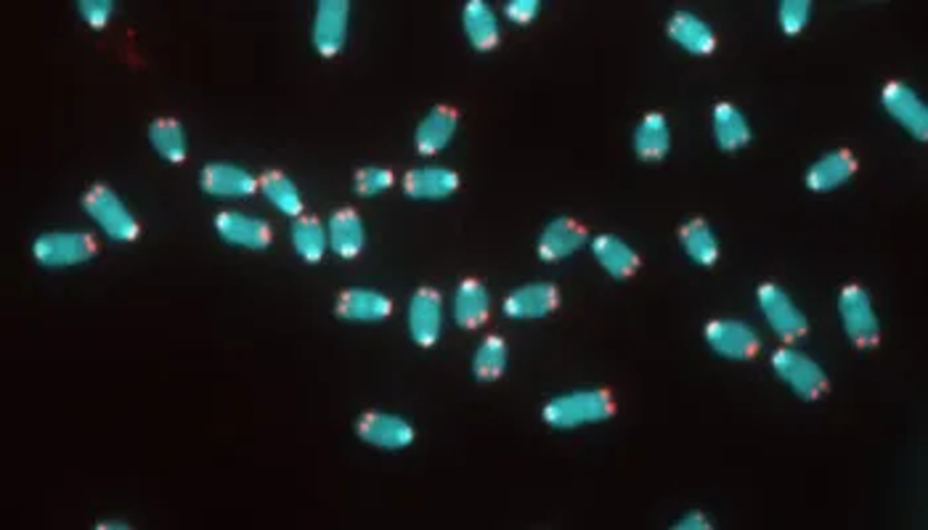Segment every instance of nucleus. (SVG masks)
Returning <instances> with one entry per match:
<instances>
[{"label": "nucleus", "mask_w": 928, "mask_h": 530, "mask_svg": "<svg viewBox=\"0 0 928 530\" xmlns=\"http://www.w3.org/2000/svg\"><path fill=\"white\" fill-rule=\"evenodd\" d=\"M557 305H560V294L555 285H525L504 300V316L528 322V318L547 316Z\"/></svg>", "instance_id": "13"}, {"label": "nucleus", "mask_w": 928, "mask_h": 530, "mask_svg": "<svg viewBox=\"0 0 928 530\" xmlns=\"http://www.w3.org/2000/svg\"><path fill=\"white\" fill-rule=\"evenodd\" d=\"M83 207L93 218V224L115 242H133L139 237V220L109 186L88 189V194L83 196Z\"/></svg>", "instance_id": "2"}, {"label": "nucleus", "mask_w": 928, "mask_h": 530, "mask_svg": "<svg viewBox=\"0 0 928 530\" xmlns=\"http://www.w3.org/2000/svg\"><path fill=\"white\" fill-rule=\"evenodd\" d=\"M759 305L764 313L766 324L772 326L777 337H783L785 342H796L807 335V318L798 311L794 300L788 298V292L775 285H761L759 287Z\"/></svg>", "instance_id": "6"}, {"label": "nucleus", "mask_w": 928, "mask_h": 530, "mask_svg": "<svg viewBox=\"0 0 928 530\" xmlns=\"http://www.w3.org/2000/svg\"><path fill=\"white\" fill-rule=\"evenodd\" d=\"M772 369L783 382L794 387V393L804 400H817L828 390V377L822 366L809 356L798 353L794 348L777 350L772 359Z\"/></svg>", "instance_id": "5"}, {"label": "nucleus", "mask_w": 928, "mask_h": 530, "mask_svg": "<svg viewBox=\"0 0 928 530\" xmlns=\"http://www.w3.org/2000/svg\"><path fill=\"white\" fill-rule=\"evenodd\" d=\"M356 433L361 441L377 448H385V451H398V448H406L414 441V430L406 419L380 414V411H369V414L358 419Z\"/></svg>", "instance_id": "11"}, {"label": "nucleus", "mask_w": 928, "mask_h": 530, "mask_svg": "<svg viewBox=\"0 0 928 530\" xmlns=\"http://www.w3.org/2000/svg\"><path fill=\"white\" fill-rule=\"evenodd\" d=\"M393 305L385 294L371 292V289H348L343 298L337 300V313L348 322H380L388 318Z\"/></svg>", "instance_id": "23"}, {"label": "nucleus", "mask_w": 928, "mask_h": 530, "mask_svg": "<svg viewBox=\"0 0 928 530\" xmlns=\"http://www.w3.org/2000/svg\"><path fill=\"white\" fill-rule=\"evenodd\" d=\"M677 528L679 530H705L711 526H709V520H705V517L701 515V511H690V515H685L682 520L677 522Z\"/></svg>", "instance_id": "36"}, {"label": "nucleus", "mask_w": 928, "mask_h": 530, "mask_svg": "<svg viewBox=\"0 0 928 530\" xmlns=\"http://www.w3.org/2000/svg\"><path fill=\"white\" fill-rule=\"evenodd\" d=\"M538 9H542L538 0H510L504 11H507V20H512L515 24H528L536 20Z\"/></svg>", "instance_id": "35"}, {"label": "nucleus", "mask_w": 928, "mask_h": 530, "mask_svg": "<svg viewBox=\"0 0 928 530\" xmlns=\"http://www.w3.org/2000/svg\"><path fill=\"white\" fill-rule=\"evenodd\" d=\"M668 38L677 46H682L687 53H695V57H709L716 48V35L703 20L692 14H677L668 22Z\"/></svg>", "instance_id": "19"}, {"label": "nucleus", "mask_w": 928, "mask_h": 530, "mask_svg": "<svg viewBox=\"0 0 928 530\" xmlns=\"http://www.w3.org/2000/svg\"><path fill=\"white\" fill-rule=\"evenodd\" d=\"M148 141H152L154 149L167 162H183L186 152H189L181 122L176 120H154L152 128H148Z\"/></svg>", "instance_id": "30"}, {"label": "nucleus", "mask_w": 928, "mask_h": 530, "mask_svg": "<svg viewBox=\"0 0 928 530\" xmlns=\"http://www.w3.org/2000/svg\"><path fill=\"white\" fill-rule=\"evenodd\" d=\"M705 340H709L711 350L722 359L733 361H746L753 359L759 353V337L757 332L742 322H711L705 326Z\"/></svg>", "instance_id": "8"}, {"label": "nucleus", "mask_w": 928, "mask_h": 530, "mask_svg": "<svg viewBox=\"0 0 928 530\" xmlns=\"http://www.w3.org/2000/svg\"><path fill=\"white\" fill-rule=\"evenodd\" d=\"M215 231L221 233L223 242L234 246H245V250H265L271 244V226L263 218H252V215L237 213V209H226L215 218Z\"/></svg>", "instance_id": "12"}, {"label": "nucleus", "mask_w": 928, "mask_h": 530, "mask_svg": "<svg viewBox=\"0 0 928 530\" xmlns=\"http://www.w3.org/2000/svg\"><path fill=\"white\" fill-rule=\"evenodd\" d=\"M616 414V403L605 390H579L560 396L544 406V422L555 430H573L581 424H597Z\"/></svg>", "instance_id": "1"}, {"label": "nucleus", "mask_w": 928, "mask_h": 530, "mask_svg": "<svg viewBox=\"0 0 928 530\" xmlns=\"http://www.w3.org/2000/svg\"><path fill=\"white\" fill-rule=\"evenodd\" d=\"M35 261L46 268H64L91 261L96 255V239L83 231H53L37 237L33 246Z\"/></svg>", "instance_id": "4"}, {"label": "nucleus", "mask_w": 928, "mask_h": 530, "mask_svg": "<svg viewBox=\"0 0 928 530\" xmlns=\"http://www.w3.org/2000/svg\"><path fill=\"white\" fill-rule=\"evenodd\" d=\"M809 14H812V5L807 0H785L780 3V27L785 35H798L807 27Z\"/></svg>", "instance_id": "32"}, {"label": "nucleus", "mask_w": 928, "mask_h": 530, "mask_svg": "<svg viewBox=\"0 0 928 530\" xmlns=\"http://www.w3.org/2000/svg\"><path fill=\"white\" fill-rule=\"evenodd\" d=\"M857 170V162L849 152H831L825 157H820L807 172V186L812 191H833L844 186L846 181Z\"/></svg>", "instance_id": "21"}, {"label": "nucleus", "mask_w": 928, "mask_h": 530, "mask_svg": "<svg viewBox=\"0 0 928 530\" xmlns=\"http://www.w3.org/2000/svg\"><path fill=\"white\" fill-rule=\"evenodd\" d=\"M634 149L647 162H658L671 149V131L661 115H647L634 131Z\"/></svg>", "instance_id": "25"}, {"label": "nucleus", "mask_w": 928, "mask_h": 530, "mask_svg": "<svg viewBox=\"0 0 928 530\" xmlns=\"http://www.w3.org/2000/svg\"><path fill=\"white\" fill-rule=\"evenodd\" d=\"M679 242H682L687 257L698 265H714L719 257V242H716L714 231L705 220H690L679 231Z\"/></svg>", "instance_id": "27"}, {"label": "nucleus", "mask_w": 928, "mask_h": 530, "mask_svg": "<svg viewBox=\"0 0 928 530\" xmlns=\"http://www.w3.org/2000/svg\"><path fill=\"white\" fill-rule=\"evenodd\" d=\"M350 5L345 0H321L313 20V46L321 57H337L348 38Z\"/></svg>", "instance_id": "7"}, {"label": "nucleus", "mask_w": 928, "mask_h": 530, "mask_svg": "<svg viewBox=\"0 0 928 530\" xmlns=\"http://www.w3.org/2000/svg\"><path fill=\"white\" fill-rule=\"evenodd\" d=\"M714 138L724 152L742 149V146L751 141V128L748 120L742 117L740 109H735L733 104H719L714 109Z\"/></svg>", "instance_id": "26"}, {"label": "nucleus", "mask_w": 928, "mask_h": 530, "mask_svg": "<svg viewBox=\"0 0 928 530\" xmlns=\"http://www.w3.org/2000/svg\"><path fill=\"white\" fill-rule=\"evenodd\" d=\"M293 246L306 263H319L330 246V233L316 218H295Z\"/></svg>", "instance_id": "28"}, {"label": "nucleus", "mask_w": 928, "mask_h": 530, "mask_svg": "<svg viewBox=\"0 0 928 530\" xmlns=\"http://www.w3.org/2000/svg\"><path fill=\"white\" fill-rule=\"evenodd\" d=\"M883 109L900 122L909 135H915L918 141H926L928 135V109L920 101V96L913 88L902 83H889L883 88Z\"/></svg>", "instance_id": "10"}, {"label": "nucleus", "mask_w": 928, "mask_h": 530, "mask_svg": "<svg viewBox=\"0 0 928 530\" xmlns=\"http://www.w3.org/2000/svg\"><path fill=\"white\" fill-rule=\"evenodd\" d=\"M841 324H844L846 337L859 348H872L881 337V324H878L876 311H872L870 294L862 287L849 285L841 289L838 298Z\"/></svg>", "instance_id": "3"}, {"label": "nucleus", "mask_w": 928, "mask_h": 530, "mask_svg": "<svg viewBox=\"0 0 928 530\" xmlns=\"http://www.w3.org/2000/svg\"><path fill=\"white\" fill-rule=\"evenodd\" d=\"M393 186V172L385 168H361L356 172V194L377 196Z\"/></svg>", "instance_id": "33"}, {"label": "nucleus", "mask_w": 928, "mask_h": 530, "mask_svg": "<svg viewBox=\"0 0 928 530\" xmlns=\"http://www.w3.org/2000/svg\"><path fill=\"white\" fill-rule=\"evenodd\" d=\"M488 313H491V298L486 287L475 279L462 281L454 294V322L462 329H478L488 322Z\"/></svg>", "instance_id": "18"}, {"label": "nucleus", "mask_w": 928, "mask_h": 530, "mask_svg": "<svg viewBox=\"0 0 928 530\" xmlns=\"http://www.w3.org/2000/svg\"><path fill=\"white\" fill-rule=\"evenodd\" d=\"M443 329V300L436 289L423 287L408 303V332L419 348L438 342Z\"/></svg>", "instance_id": "9"}, {"label": "nucleus", "mask_w": 928, "mask_h": 530, "mask_svg": "<svg viewBox=\"0 0 928 530\" xmlns=\"http://www.w3.org/2000/svg\"><path fill=\"white\" fill-rule=\"evenodd\" d=\"M326 233H330L332 250L337 252L340 257H345V261L356 257L358 252L364 250V242H367V231H364L361 218H358V213H353V209H337L330 218Z\"/></svg>", "instance_id": "22"}, {"label": "nucleus", "mask_w": 928, "mask_h": 530, "mask_svg": "<svg viewBox=\"0 0 928 530\" xmlns=\"http://www.w3.org/2000/svg\"><path fill=\"white\" fill-rule=\"evenodd\" d=\"M462 22L469 43H473L478 51H491V48L499 46V20L488 3H483V0H469V3L464 5Z\"/></svg>", "instance_id": "20"}, {"label": "nucleus", "mask_w": 928, "mask_h": 530, "mask_svg": "<svg viewBox=\"0 0 928 530\" xmlns=\"http://www.w3.org/2000/svg\"><path fill=\"white\" fill-rule=\"evenodd\" d=\"M592 252L594 257H597V263L605 268V274H610L612 279H629V276L640 268L636 252L618 237H608V233L597 237L592 242Z\"/></svg>", "instance_id": "24"}, {"label": "nucleus", "mask_w": 928, "mask_h": 530, "mask_svg": "<svg viewBox=\"0 0 928 530\" xmlns=\"http://www.w3.org/2000/svg\"><path fill=\"white\" fill-rule=\"evenodd\" d=\"M78 11L93 29H102L109 24L111 11H115V3H111V0H80Z\"/></svg>", "instance_id": "34"}, {"label": "nucleus", "mask_w": 928, "mask_h": 530, "mask_svg": "<svg viewBox=\"0 0 928 530\" xmlns=\"http://www.w3.org/2000/svg\"><path fill=\"white\" fill-rule=\"evenodd\" d=\"M202 189L213 196H226V200H245L258 189V181L239 165H207L200 176Z\"/></svg>", "instance_id": "14"}, {"label": "nucleus", "mask_w": 928, "mask_h": 530, "mask_svg": "<svg viewBox=\"0 0 928 530\" xmlns=\"http://www.w3.org/2000/svg\"><path fill=\"white\" fill-rule=\"evenodd\" d=\"M507 369V342L501 337H486L475 350L473 372L483 382L499 380Z\"/></svg>", "instance_id": "31"}, {"label": "nucleus", "mask_w": 928, "mask_h": 530, "mask_svg": "<svg viewBox=\"0 0 928 530\" xmlns=\"http://www.w3.org/2000/svg\"><path fill=\"white\" fill-rule=\"evenodd\" d=\"M456 122H460V117H456L454 109H449V107L432 109V112L427 115L423 122H419L417 135H414L417 152L427 154V157H430V154L443 152L445 146L451 144V138H454Z\"/></svg>", "instance_id": "16"}, {"label": "nucleus", "mask_w": 928, "mask_h": 530, "mask_svg": "<svg viewBox=\"0 0 928 530\" xmlns=\"http://www.w3.org/2000/svg\"><path fill=\"white\" fill-rule=\"evenodd\" d=\"M260 191H263L265 200H269L278 213L289 215V218H300L302 196L284 172H265V176L260 178Z\"/></svg>", "instance_id": "29"}, {"label": "nucleus", "mask_w": 928, "mask_h": 530, "mask_svg": "<svg viewBox=\"0 0 928 530\" xmlns=\"http://www.w3.org/2000/svg\"><path fill=\"white\" fill-rule=\"evenodd\" d=\"M586 244V231L571 218H555L552 224L542 231L538 239V255L542 261L555 263L566 261L573 252H579Z\"/></svg>", "instance_id": "15"}, {"label": "nucleus", "mask_w": 928, "mask_h": 530, "mask_svg": "<svg viewBox=\"0 0 928 530\" xmlns=\"http://www.w3.org/2000/svg\"><path fill=\"white\" fill-rule=\"evenodd\" d=\"M404 189L412 200H445L460 189V176L449 168H417L406 176Z\"/></svg>", "instance_id": "17"}]
</instances>
